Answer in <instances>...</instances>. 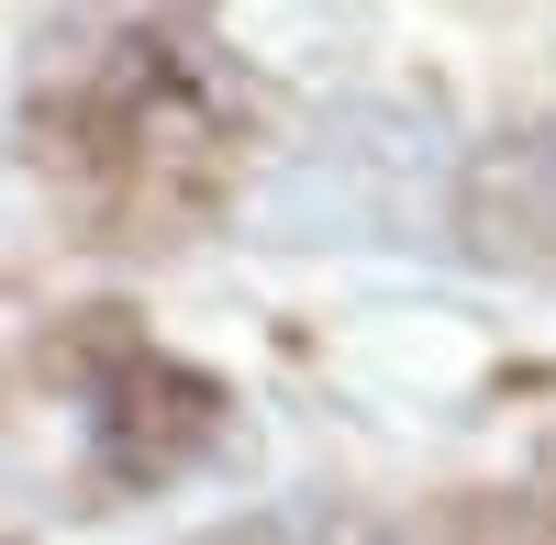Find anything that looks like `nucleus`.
Instances as JSON below:
<instances>
[{
    "label": "nucleus",
    "instance_id": "f257e3e1",
    "mask_svg": "<svg viewBox=\"0 0 556 545\" xmlns=\"http://www.w3.org/2000/svg\"><path fill=\"white\" fill-rule=\"evenodd\" d=\"M212 423H223V390L190 379L178 356H156V345H123V356H112V390H101V457H112V445H134V468H178Z\"/></svg>",
    "mask_w": 556,
    "mask_h": 545
}]
</instances>
